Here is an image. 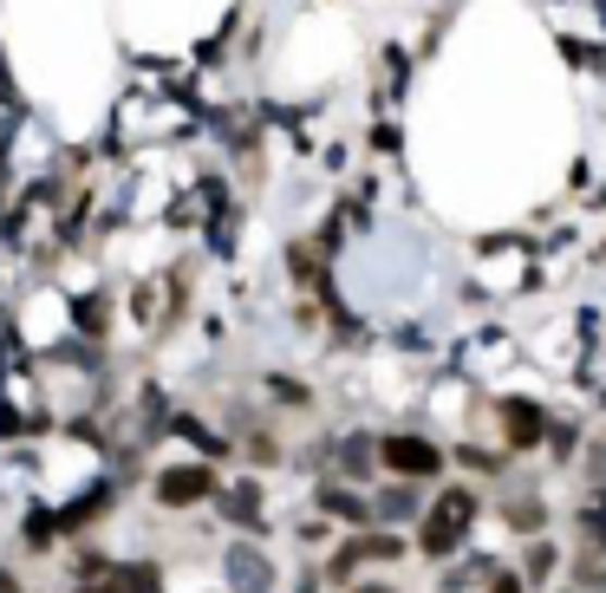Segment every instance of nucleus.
<instances>
[{
  "mask_svg": "<svg viewBox=\"0 0 606 593\" xmlns=\"http://www.w3.org/2000/svg\"><path fill=\"white\" fill-rule=\"evenodd\" d=\"M470 516H477V503H470V496H444V516H431V529H424V548H431V555L457 548V535L470 529Z\"/></svg>",
  "mask_w": 606,
  "mask_h": 593,
  "instance_id": "1",
  "label": "nucleus"
},
{
  "mask_svg": "<svg viewBox=\"0 0 606 593\" xmlns=\"http://www.w3.org/2000/svg\"><path fill=\"white\" fill-rule=\"evenodd\" d=\"M359 593H385V588H359Z\"/></svg>",
  "mask_w": 606,
  "mask_h": 593,
  "instance_id": "4",
  "label": "nucleus"
},
{
  "mask_svg": "<svg viewBox=\"0 0 606 593\" xmlns=\"http://www.w3.org/2000/svg\"><path fill=\"white\" fill-rule=\"evenodd\" d=\"M385 464H392L398 477H431L444 457H437L431 444H418V437H385Z\"/></svg>",
  "mask_w": 606,
  "mask_h": 593,
  "instance_id": "2",
  "label": "nucleus"
},
{
  "mask_svg": "<svg viewBox=\"0 0 606 593\" xmlns=\"http://www.w3.org/2000/svg\"><path fill=\"white\" fill-rule=\"evenodd\" d=\"M202 490H209V477L189 470V477H170V483H163V503H189V496H202Z\"/></svg>",
  "mask_w": 606,
  "mask_h": 593,
  "instance_id": "3",
  "label": "nucleus"
}]
</instances>
